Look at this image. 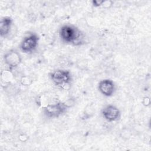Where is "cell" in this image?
I'll return each instance as SVG.
<instances>
[{"mask_svg": "<svg viewBox=\"0 0 151 151\" xmlns=\"http://www.w3.org/2000/svg\"><path fill=\"white\" fill-rule=\"evenodd\" d=\"M60 36L65 42L76 44L80 41L81 33L76 27L73 25H65L60 29Z\"/></svg>", "mask_w": 151, "mask_h": 151, "instance_id": "6da1fadb", "label": "cell"}, {"mask_svg": "<svg viewBox=\"0 0 151 151\" xmlns=\"http://www.w3.org/2000/svg\"><path fill=\"white\" fill-rule=\"evenodd\" d=\"M51 78L57 86H64L71 81V74L70 71L65 70H57L50 74Z\"/></svg>", "mask_w": 151, "mask_h": 151, "instance_id": "7a4b0ae2", "label": "cell"}, {"mask_svg": "<svg viewBox=\"0 0 151 151\" xmlns=\"http://www.w3.org/2000/svg\"><path fill=\"white\" fill-rule=\"evenodd\" d=\"M39 38L34 33L29 34L24 38L20 44L21 50L25 53L33 52L37 48L38 44Z\"/></svg>", "mask_w": 151, "mask_h": 151, "instance_id": "3957f363", "label": "cell"}, {"mask_svg": "<svg viewBox=\"0 0 151 151\" xmlns=\"http://www.w3.org/2000/svg\"><path fill=\"white\" fill-rule=\"evenodd\" d=\"M67 108L65 104L62 102H57L54 104H49L44 107L45 114L49 117H58L63 114Z\"/></svg>", "mask_w": 151, "mask_h": 151, "instance_id": "277c9868", "label": "cell"}, {"mask_svg": "<svg viewBox=\"0 0 151 151\" xmlns=\"http://www.w3.org/2000/svg\"><path fill=\"white\" fill-rule=\"evenodd\" d=\"M103 117L108 122L117 121L120 119V111L113 105H107L101 110Z\"/></svg>", "mask_w": 151, "mask_h": 151, "instance_id": "5b68a950", "label": "cell"}, {"mask_svg": "<svg viewBox=\"0 0 151 151\" xmlns=\"http://www.w3.org/2000/svg\"><path fill=\"white\" fill-rule=\"evenodd\" d=\"M4 61L10 69H12L20 64L21 58L20 55L17 51L11 50L5 54Z\"/></svg>", "mask_w": 151, "mask_h": 151, "instance_id": "8992f818", "label": "cell"}, {"mask_svg": "<svg viewBox=\"0 0 151 151\" xmlns=\"http://www.w3.org/2000/svg\"><path fill=\"white\" fill-rule=\"evenodd\" d=\"M100 93L106 97L111 96L115 91V85L113 81L110 79L101 80L98 86Z\"/></svg>", "mask_w": 151, "mask_h": 151, "instance_id": "52a82bcc", "label": "cell"}, {"mask_svg": "<svg viewBox=\"0 0 151 151\" xmlns=\"http://www.w3.org/2000/svg\"><path fill=\"white\" fill-rule=\"evenodd\" d=\"M12 20L9 17H5L1 18L0 21V34L1 37L8 35L10 31Z\"/></svg>", "mask_w": 151, "mask_h": 151, "instance_id": "ba28073f", "label": "cell"}, {"mask_svg": "<svg viewBox=\"0 0 151 151\" xmlns=\"http://www.w3.org/2000/svg\"><path fill=\"white\" fill-rule=\"evenodd\" d=\"M21 83L24 86H29L32 83V80L27 76H23L21 78Z\"/></svg>", "mask_w": 151, "mask_h": 151, "instance_id": "9c48e42d", "label": "cell"}, {"mask_svg": "<svg viewBox=\"0 0 151 151\" xmlns=\"http://www.w3.org/2000/svg\"><path fill=\"white\" fill-rule=\"evenodd\" d=\"M104 1H98V0H94L93 1V4L94 6H99L101 5H103Z\"/></svg>", "mask_w": 151, "mask_h": 151, "instance_id": "30bf717a", "label": "cell"}]
</instances>
